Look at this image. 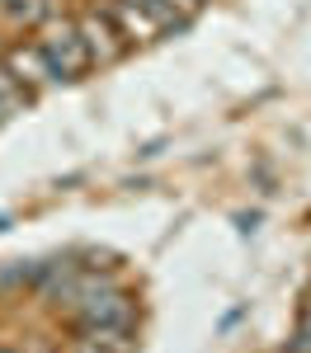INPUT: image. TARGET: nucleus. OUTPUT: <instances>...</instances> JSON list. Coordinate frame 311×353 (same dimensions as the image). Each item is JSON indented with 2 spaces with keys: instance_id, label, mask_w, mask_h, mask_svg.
Returning a JSON list of instances; mask_svg holds the SVG:
<instances>
[{
  "instance_id": "nucleus-1",
  "label": "nucleus",
  "mask_w": 311,
  "mask_h": 353,
  "mask_svg": "<svg viewBox=\"0 0 311 353\" xmlns=\"http://www.w3.org/2000/svg\"><path fill=\"white\" fill-rule=\"evenodd\" d=\"M66 311L76 316V325H81V330H94V325H137V301L128 297L123 288H113L109 278H94V273H85V278H81V292H76V301H71Z\"/></svg>"
},
{
  "instance_id": "nucleus-2",
  "label": "nucleus",
  "mask_w": 311,
  "mask_h": 353,
  "mask_svg": "<svg viewBox=\"0 0 311 353\" xmlns=\"http://www.w3.org/2000/svg\"><path fill=\"white\" fill-rule=\"evenodd\" d=\"M38 48L48 57V66H52L57 85L61 81H81L85 71L94 66V57L85 48V33H81V19H48L43 24V38H38Z\"/></svg>"
},
{
  "instance_id": "nucleus-3",
  "label": "nucleus",
  "mask_w": 311,
  "mask_h": 353,
  "mask_svg": "<svg viewBox=\"0 0 311 353\" xmlns=\"http://www.w3.org/2000/svg\"><path fill=\"white\" fill-rule=\"evenodd\" d=\"M81 33H85V48H90V57H94V66H113L118 57L132 48V43L123 38V28L113 24V14L99 10V5L81 14Z\"/></svg>"
},
{
  "instance_id": "nucleus-4",
  "label": "nucleus",
  "mask_w": 311,
  "mask_h": 353,
  "mask_svg": "<svg viewBox=\"0 0 311 353\" xmlns=\"http://www.w3.org/2000/svg\"><path fill=\"white\" fill-rule=\"evenodd\" d=\"M5 66L14 71V81L24 85L28 94H38L43 85H57L52 66H48V57H43V48H38V43H14V48H10V57H5Z\"/></svg>"
},
{
  "instance_id": "nucleus-5",
  "label": "nucleus",
  "mask_w": 311,
  "mask_h": 353,
  "mask_svg": "<svg viewBox=\"0 0 311 353\" xmlns=\"http://www.w3.org/2000/svg\"><path fill=\"white\" fill-rule=\"evenodd\" d=\"M104 10L113 14V24L123 28V38H128V43H151V38H161V28L151 24V19L141 14L132 0H109Z\"/></svg>"
},
{
  "instance_id": "nucleus-6",
  "label": "nucleus",
  "mask_w": 311,
  "mask_h": 353,
  "mask_svg": "<svg viewBox=\"0 0 311 353\" xmlns=\"http://www.w3.org/2000/svg\"><path fill=\"white\" fill-rule=\"evenodd\" d=\"M0 19H10L14 28H43L57 19L52 0H0Z\"/></svg>"
},
{
  "instance_id": "nucleus-7",
  "label": "nucleus",
  "mask_w": 311,
  "mask_h": 353,
  "mask_svg": "<svg viewBox=\"0 0 311 353\" xmlns=\"http://www.w3.org/2000/svg\"><path fill=\"white\" fill-rule=\"evenodd\" d=\"M81 334L104 344L109 353H137V330L132 325H94V330H81Z\"/></svg>"
},
{
  "instance_id": "nucleus-8",
  "label": "nucleus",
  "mask_w": 311,
  "mask_h": 353,
  "mask_svg": "<svg viewBox=\"0 0 311 353\" xmlns=\"http://www.w3.org/2000/svg\"><path fill=\"white\" fill-rule=\"evenodd\" d=\"M24 99H33V94H28L24 85L14 81V71H10V66H0V123H5V118H10V113L19 109V104H24Z\"/></svg>"
},
{
  "instance_id": "nucleus-9",
  "label": "nucleus",
  "mask_w": 311,
  "mask_h": 353,
  "mask_svg": "<svg viewBox=\"0 0 311 353\" xmlns=\"http://www.w3.org/2000/svg\"><path fill=\"white\" fill-rule=\"evenodd\" d=\"M71 353H109V349H104V344H94V339H85V334H81V339H76V349H71Z\"/></svg>"
},
{
  "instance_id": "nucleus-10",
  "label": "nucleus",
  "mask_w": 311,
  "mask_h": 353,
  "mask_svg": "<svg viewBox=\"0 0 311 353\" xmlns=\"http://www.w3.org/2000/svg\"><path fill=\"white\" fill-rule=\"evenodd\" d=\"M5 57H10V48H5V38H0V66H5Z\"/></svg>"
},
{
  "instance_id": "nucleus-11",
  "label": "nucleus",
  "mask_w": 311,
  "mask_h": 353,
  "mask_svg": "<svg viewBox=\"0 0 311 353\" xmlns=\"http://www.w3.org/2000/svg\"><path fill=\"white\" fill-rule=\"evenodd\" d=\"M0 353H14V349H0Z\"/></svg>"
}]
</instances>
